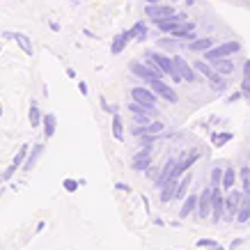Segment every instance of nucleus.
<instances>
[{
	"mask_svg": "<svg viewBox=\"0 0 250 250\" xmlns=\"http://www.w3.org/2000/svg\"><path fill=\"white\" fill-rule=\"evenodd\" d=\"M131 74H136V76H140L143 81H152V78H163V69L156 64V62L152 60V58H147L145 55V62H131L129 64Z\"/></svg>",
	"mask_w": 250,
	"mask_h": 250,
	"instance_id": "1",
	"label": "nucleus"
},
{
	"mask_svg": "<svg viewBox=\"0 0 250 250\" xmlns=\"http://www.w3.org/2000/svg\"><path fill=\"white\" fill-rule=\"evenodd\" d=\"M147 58H152L154 62H156V64H159L161 69H163V71H166L167 76L172 78L174 83H184V78H182V74H179V71H177V64H174V60L172 58H170V55H166V53H159V51H147Z\"/></svg>",
	"mask_w": 250,
	"mask_h": 250,
	"instance_id": "2",
	"label": "nucleus"
},
{
	"mask_svg": "<svg viewBox=\"0 0 250 250\" xmlns=\"http://www.w3.org/2000/svg\"><path fill=\"white\" fill-rule=\"evenodd\" d=\"M241 51V44L239 42H225V44L220 46H213L207 51V62H213V60H223V58H229V55H234Z\"/></svg>",
	"mask_w": 250,
	"mask_h": 250,
	"instance_id": "3",
	"label": "nucleus"
},
{
	"mask_svg": "<svg viewBox=\"0 0 250 250\" xmlns=\"http://www.w3.org/2000/svg\"><path fill=\"white\" fill-rule=\"evenodd\" d=\"M241 202H243V190H229L228 197H225V216H223L225 223L236 220V213L241 209Z\"/></svg>",
	"mask_w": 250,
	"mask_h": 250,
	"instance_id": "4",
	"label": "nucleus"
},
{
	"mask_svg": "<svg viewBox=\"0 0 250 250\" xmlns=\"http://www.w3.org/2000/svg\"><path fill=\"white\" fill-rule=\"evenodd\" d=\"M211 205H213V186H205L202 193H200V200H197V209L195 216L197 218H209L211 216Z\"/></svg>",
	"mask_w": 250,
	"mask_h": 250,
	"instance_id": "5",
	"label": "nucleus"
},
{
	"mask_svg": "<svg viewBox=\"0 0 250 250\" xmlns=\"http://www.w3.org/2000/svg\"><path fill=\"white\" fill-rule=\"evenodd\" d=\"M188 21V16L186 14H172V16H167V19H159V21H152L156 28H159L161 32H166V35H172L182 23Z\"/></svg>",
	"mask_w": 250,
	"mask_h": 250,
	"instance_id": "6",
	"label": "nucleus"
},
{
	"mask_svg": "<svg viewBox=\"0 0 250 250\" xmlns=\"http://www.w3.org/2000/svg\"><path fill=\"white\" fill-rule=\"evenodd\" d=\"M152 167V147H143L138 154H133L131 159V170L133 172H145Z\"/></svg>",
	"mask_w": 250,
	"mask_h": 250,
	"instance_id": "7",
	"label": "nucleus"
},
{
	"mask_svg": "<svg viewBox=\"0 0 250 250\" xmlns=\"http://www.w3.org/2000/svg\"><path fill=\"white\" fill-rule=\"evenodd\" d=\"M131 99L143 104V106H156L159 104V94L152 90V87H133L131 90Z\"/></svg>",
	"mask_w": 250,
	"mask_h": 250,
	"instance_id": "8",
	"label": "nucleus"
},
{
	"mask_svg": "<svg viewBox=\"0 0 250 250\" xmlns=\"http://www.w3.org/2000/svg\"><path fill=\"white\" fill-rule=\"evenodd\" d=\"M149 83V87H152L156 94H159L161 99H166V101H170V104H177L179 101V97H177V92L170 87V85H166L161 78H152V81H147Z\"/></svg>",
	"mask_w": 250,
	"mask_h": 250,
	"instance_id": "9",
	"label": "nucleus"
},
{
	"mask_svg": "<svg viewBox=\"0 0 250 250\" xmlns=\"http://www.w3.org/2000/svg\"><path fill=\"white\" fill-rule=\"evenodd\" d=\"M177 14L172 5H161V2H154V5H147L145 7V16L152 19V21H159V19H167V16Z\"/></svg>",
	"mask_w": 250,
	"mask_h": 250,
	"instance_id": "10",
	"label": "nucleus"
},
{
	"mask_svg": "<svg viewBox=\"0 0 250 250\" xmlns=\"http://www.w3.org/2000/svg\"><path fill=\"white\" fill-rule=\"evenodd\" d=\"M172 60H174V64H177V71L182 74L184 83H197V71L193 64H188L182 55H172Z\"/></svg>",
	"mask_w": 250,
	"mask_h": 250,
	"instance_id": "11",
	"label": "nucleus"
},
{
	"mask_svg": "<svg viewBox=\"0 0 250 250\" xmlns=\"http://www.w3.org/2000/svg\"><path fill=\"white\" fill-rule=\"evenodd\" d=\"M225 190L223 188H213V205H211V220L213 223H220L223 216H225Z\"/></svg>",
	"mask_w": 250,
	"mask_h": 250,
	"instance_id": "12",
	"label": "nucleus"
},
{
	"mask_svg": "<svg viewBox=\"0 0 250 250\" xmlns=\"http://www.w3.org/2000/svg\"><path fill=\"white\" fill-rule=\"evenodd\" d=\"M163 129H166V124L161 120L156 122H149V124H143V126H133V136H147V133H163Z\"/></svg>",
	"mask_w": 250,
	"mask_h": 250,
	"instance_id": "13",
	"label": "nucleus"
},
{
	"mask_svg": "<svg viewBox=\"0 0 250 250\" xmlns=\"http://www.w3.org/2000/svg\"><path fill=\"white\" fill-rule=\"evenodd\" d=\"M179 166V161L177 159H167L166 161V166H163V170H161V174H156V179H154V182H156V186H163V184L167 182V179H170V177H172L174 174V167Z\"/></svg>",
	"mask_w": 250,
	"mask_h": 250,
	"instance_id": "14",
	"label": "nucleus"
},
{
	"mask_svg": "<svg viewBox=\"0 0 250 250\" xmlns=\"http://www.w3.org/2000/svg\"><path fill=\"white\" fill-rule=\"evenodd\" d=\"M42 154H44V145L37 143L35 147L30 149V154H28V159H25V163H23V172H30L32 167L37 166V161L42 159Z\"/></svg>",
	"mask_w": 250,
	"mask_h": 250,
	"instance_id": "15",
	"label": "nucleus"
},
{
	"mask_svg": "<svg viewBox=\"0 0 250 250\" xmlns=\"http://www.w3.org/2000/svg\"><path fill=\"white\" fill-rule=\"evenodd\" d=\"M131 39H133V37H131V32H129V30L120 32V35H117V37L113 39V44H110V53H113V55H120L122 51H124V48L129 46Z\"/></svg>",
	"mask_w": 250,
	"mask_h": 250,
	"instance_id": "16",
	"label": "nucleus"
},
{
	"mask_svg": "<svg viewBox=\"0 0 250 250\" xmlns=\"http://www.w3.org/2000/svg\"><path fill=\"white\" fill-rule=\"evenodd\" d=\"M197 200H200V195H195V193H188V197H184V205L179 209V218H188L190 213H195Z\"/></svg>",
	"mask_w": 250,
	"mask_h": 250,
	"instance_id": "17",
	"label": "nucleus"
},
{
	"mask_svg": "<svg viewBox=\"0 0 250 250\" xmlns=\"http://www.w3.org/2000/svg\"><path fill=\"white\" fill-rule=\"evenodd\" d=\"M177 184H179V179H167L163 186H161V202H170V200H174V195H177Z\"/></svg>",
	"mask_w": 250,
	"mask_h": 250,
	"instance_id": "18",
	"label": "nucleus"
},
{
	"mask_svg": "<svg viewBox=\"0 0 250 250\" xmlns=\"http://www.w3.org/2000/svg\"><path fill=\"white\" fill-rule=\"evenodd\" d=\"M211 67L216 74H220V76H229V74H234L236 64L232 60H228V58H223V60H213Z\"/></svg>",
	"mask_w": 250,
	"mask_h": 250,
	"instance_id": "19",
	"label": "nucleus"
},
{
	"mask_svg": "<svg viewBox=\"0 0 250 250\" xmlns=\"http://www.w3.org/2000/svg\"><path fill=\"white\" fill-rule=\"evenodd\" d=\"M188 46V51H193V53H207L209 48H213V39L211 37H205V39H193Z\"/></svg>",
	"mask_w": 250,
	"mask_h": 250,
	"instance_id": "20",
	"label": "nucleus"
},
{
	"mask_svg": "<svg viewBox=\"0 0 250 250\" xmlns=\"http://www.w3.org/2000/svg\"><path fill=\"white\" fill-rule=\"evenodd\" d=\"M129 110H131V115H152V117H159L156 106H143V104H138V101H131Z\"/></svg>",
	"mask_w": 250,
	"mask_h": 250,
	"instance_id": "21",
	"label": "nucleus"
},
{
	"mask_svg": "<svg viewBox=\"0 0 250 250\" xmlns=\"http://www.w3.org/2000/svg\"><path fill=\"white\" fill-rule=\"evenodd\" d=\"M42 126H44V136L46 138H53L55 136V129H58V117L53 113L44 115V120H42Z\"/></svg>",
	"mask_w": 250,
	"mask_h": 250,
	"instance_id": "22",
	"label": "nucleus"
},
{
	"mask_svg": "<svg viewBox=\"0 0 250 250\" xmlns=\"http://www.w3.org/2000/svg\"><path fill=\"white\" fill-rule=\"evenodd\" d=\"M207 83H209V87H211L213 92H225L228 90V85H229V81H228V76L213 74L211 78H207Z\"/></svg>",
	"mask_w": 250,
	"mask_h": 250,
	"instance_id": "23",
	"label": "nucleus"
},
{
	"mask_svg": "<svg viewBox=\"0 0 250 250\" xmlns=\"http://www.w3.org/2000/svg\"><path fill=\"white\" fill-rule=\"evenodd\" d=\"M236 184V170L234 167H225V172H223V182H220V188L223 190H232Z\"/></svg>",
	"mask_w": 250,
	"mask_h": 250,
	"instance_id": "24",
	"label": "nucleus"
},
{
	"mask_svg": "<svg viewBox=\"0 0 250 250\" xmlns=\"http://www.w3.org/2000/svg\"><path fill=\"white\" fill-rule=\"evenodd\" d=\"M190 182H193V174L186 172V174L182 177V179H179V184H177V195H174V200H184V197H186Z\"/></svg>",
	"mask_w": 250,
	"mask_h": 250,
	"instance_id": "25",
	"label": "nucleus"
},
{
	"mask_svg": "<svg viewBox=\"0 0 250 250\" xmlns=\"http://www.w3.org/2000/svg\"><path fill=\"white\" fill-rule=\"evenodd\" d=\"M193 67H195V71L197 74H202L205 78H211L216 71H213V67H211V62H207V60H197V62H193Z\"/></svg>",
	"mask_w": 250,
	"mask_h": 250,
	"instance_id": "26",
	"label": "nucleus"
},
{
	"mask_svg": "<svg viewBox=\"0 0 250 250\" xmlns=\"http://www.w3.org/2000/svg\"><path fill=\"white\" fill-rule=\"evenodd\" d=\"M129 32H131V37H133V39H138V42H145V39H147V23H145V21H138Z\"/></svg>",
	"mask_w": 250,
	"mask_h": 250,
	"instance_id": "27",
	"label": "nucleus"
},
{
	"mask_svg": "<svg viewBox=\"0 0 250 250\" xmlns=\"http://www.w3.org/2000/svg\"><path fill=\"white\" fill-rule=\"evenodd\" d=\"M250 220V200L246 195H243V202H241V209H239V213H236V223H248Z\"/></svg>",
	"mask_w": 250,
	"mask_h": 250,
	"instance_id": "28",
	"label": "nucleus"
},
{
	"mask_svg": "<svg viewBox=\"0 0 250 250\" xmlns=\"http://www.w3.org/2000/svg\"><path fill=\"white\" fill-rule=\"evenodd\" d=\"M42 120H44V117H42V110H39V106L32 101L30 104V126L32 129H39V126H42Z\"/></svg>",
	"mask_w": 250,
	"mask_h": 250,
	"instance_id": "29",
	"label": "nucleus"
},
{
	"mask_svg": "<svg viewBox=\"0 0 250 250\" xmlns=\"http://www.w3.org/2000/svg\"><path fill=\"white\" fill-rule=\"evenodd\" d=\"M113 136L115 140H124V122H122L120 115H113Z\"/></svg>",
	"mask_w": 250,
	"mask_h": 250,
	"instance_id": "30",
	"label": "nucleus"
},
{
	"mask_svg": "<svg viewBox=\"0 0 250 250\" xmlns=\"http://www.w3.org/2000/svg\"><path fill=\"white\" fill-rule=\"evenodd\" d=\"M28 154H30V147H28V145H23L21 149L16 152V156L12 159V163H14L16 167H23V163H25V159H28Z\"/></svg>",
	"mask_w": 250,
	"mask_h": 250,
	"instance_id": "31",
	"label": "nucleus"
},
{
	"mask_svg": "<svg viewBox=\"0 0 250 250\" xmlns=\"http://www.w3.org/2000/svg\"><path fill=\"white\" fill-rule=\"evenodd\" d=\"M14 39H16V42H19V46H21V48H23V51H25V53H28V55H32V53H35V48H32L30 39L25 37V35H19V32H16V35H14Z\"/></svg>",
	"mask_w": 250,
	"mask_h": 250,
	"instance_id": "32",
	"label": "nucleus"
},
{
	"mask_svg": "<svg viewBox=\"0 0 250 250\" xmlns=\"http://www.w3.org/2000/svg\"><path fill=\"white\" fill-rule=\"evenodd\" d=\"M179 44H182V42H179L177 37H172V35H170V37L159 39V46H161V48H167V51H174V48H177Z\"/></svg>",
	"mask_w": 250,
	"mask_h": 250,
	"instance_id": "33",
	"label": "nucleus"
},
{
	"mask_svg": "<svg viewBox=\"0 0 250 250\" xmlns=\"http://www.w3.org/2000/svg\"><path fill=\"white\" fill-rule=\"evenodd\" d=\"M232 140V133H213L211 136V143L216 145V147H223L225 143H229Z\"/></svg>",
	"mask_w": 250,
	"mask_h": 250,
	"instance_id": "34",
	"label": "nucleus"
},
{
	"mask_svg": "<svg viewBox=\"0 0 250 250\" xmlns=\"http://www.w3.org/2000/svg\"><path fill=\"white\" fill-rule=\"evenodd\" d=\"M239 177H241V184H243V190L250 188V166H243L239 170Z\"/></svg>",
	"mask_w": 250,
	"mask_h": 250,
	"instance_id": "35",
	"label": "nucleus"
},
{
	"mask_svg": "<svg viewBox=\"0 0 250 250\" xmlns=\"http://www.w3.org/2000/svg\"><path fill=\"white\" fill-rule=\"evenodd\" d=\"M223 172H225V170H220V167H213V170H211V186H213V188H220Z\"/></svg>",
	"mask_w": 250,
	"mask_h": 250,
	"instance_id": "36",
	"label": "nucleus"
},
{
	"mask_svg": "<svg viewBox=\"0 0 250 250\" xmlns=\"http://www.w3.org/2000/svg\"><path fill=\"white\" fill-rule=\"evenodd\" d=\"M62 186H64V190H67V193H76L78 186H81V182H76V179H64V184H62Z\"/></svg>",
	"mask_w": 250,
	"mask_h": 250,
	"instance_id": "37",
	"label": "nucleus"
},
{
	"mask_svg": "<svg viewBox=\"0 0 250 250\" xmlns=\"http://www.w3.org/2000/svg\"><path fill=\"white\" fill-rule=\"evenodd\" d=\"M197 246H200V248H205V250H211V248H216V246H218V241H216V239H200V241H197Z\"/></svg>",
	"mask_w": 250,
	"mask_h": 250,
	"instance_id": "38",
	"label": "nucleus"
},
{
	"mask_svg": "<svg viewBox=\"0 0 250 250\" xmlns=\"http://www.w3.org/2000/svg\"><path fill=\"white\" fill-rule=\"evenodd\" d=\"M133 122H136V126L149 124V122H152V115H133Z\"/></svg>",
	"mask_w": 250,
	"mask_h": 250,
	"instance_id": "39",
	"label": "nucleus"
},
{
	"mask_svg": "<svg viewBox=\"0 0 250 250\" xmlns=\"http://www.w3.org/2000/svg\"><path fill=\"white\" fill-rule=\"evenodd\" d=\"M101 108H104L106 113H110V115H117V106H110V104H108L104 97H101Z\"/></svg>",
	"mask_w": 250,
	"mask_h": 250,
	"instance_id": "40",
	"label": "nucleus"
},
{
	"mask_svg": "<svg viewBox=\"0 0 250 250\" xmlns=\"http://www.w3.org/2000/svg\"><path fill=\"white\" fill-rule=\"evenodd\" d=\"M241 92L250 94V74H243V81H241Z\"/></svg>",
	"mask_w": 250,
	"mask_h": 250,
	"instance_id": "41",
	"label": "nucleus"
},
{
	"mask_svg": "<svg viewBox=\"0 0 250 250\" xmlns=\"http://www.w3.org/2000/svg\"><path fill=\"white\" fill-rule=\"evenodd\" d=\"M243 246V239H234V241L229 243V250H236V248H241Z\"/></svg>",
	"mask_w": 250,
	"mask_h": 250,
	"instance_id": "42",
	"label": "nucleus"
},
{
	"mask_svg": "<svg viewBox=\"0 0 250 250\" xmlns=\"http://www.w3.org/2000/svg\"><path fill=\"white\" fill-rule=\"evenodd\" d=\"M78 90H81V94H83V97H87V85H85L83 81H78Z\"/></svg>",
	"mask_w": 250,
	"mask_h": 250,
	"instance_id": "43",
	"label": "nucleus"
},
{
	"mask_svg": "<svg viewBox=\"0 0 250 250\" xmlns=\"http://www.w3.org/2000/svg\"><path fill=\"white\" fill-rule=\"evenodd\" d=\"M115 188H117V190H124V193H129V190H131L129 186H126V184H122V182H120V184H115Z\"/></svg>",
	"mask_w": 250,
	"mask_h": 250,
	"instance_id": "44",
	"label": "nucleus"
},
{
	"mask_svg": "<svg viewBox=\"0 0 250 250\" xmlns=\"http://www.w3.org/2000/svg\"><path fill=\"white\" fill-rule=\"evenodd\" d=\"M48 25H51V30H53V32H58V30H60V25H58V23H55V21H51V23H48Z\"/></svg>",
	"mask_w": 250,
	"mask_h": 250,
	"instance_id": "45",
	"label": "nucleus"
},
{
	"mask_svg": "<svg viewBox=\"0 0 250 250\" xmlns=\"http://www.w3.org/2000/svg\"><path fill=\"white\" fill-rule=\"evenodd\" d=\"M145 2H147V5H154V2H159V0H145Z\"/></svg>",
	"mask_w": 250,
	"mask_h": 250,
	"instance_id": "46",
	"label": "nucleus"
},
{
	"mask_svg": "<svg viewBox=\"0 0 250 250\" xmlns=\"http://www.w3.org/2000/svg\"><path fill=\"white\" fill-rule=\"evenodd\" d=\"M211 250H225V248H223V246H216V248H211Z\"/></svg>",
	"mask_w": 250,
	"mask_h": 250,
	"instance_id": "47",
	"label": "nucleus"
},
{
	"mask_svg": "<svg viewBox=\"0 0 250 250\" xmlns=\"http://www.w3.org/2000/svg\"><path fill=\"white\" fill-rule=\"evenodd\" d=\"M248 166H250V156H248Z\"/></svg>",
	"mask_w": 250,
	"mask_h": 250,
	"instance_id": "48",
	"label": "nucleus"
},
{
	"mask_svg": "<svg viewBox=\"0 0 250 250\" xmlns=\"http://www.w3.org/2000/svg\"><path fill=\"white\" fill-rule=\"evenodd\" d=\"M170 2H177V0H170Z\"/></svg>",
	"mask_w": 250,
	"mask_h": 250,
	"instance_id": "49",
	"label": "nucleus"
},
{
	"mask_svg": "<svg viewBox=\"0 0 250 250\" xmlns=\"http://www.w3.org/2000/svg\"><path fill=\"white\" fill-rule=\"evenodd\" d=\"M0 113H2V106H0Z\"/></svg>",
	"mask_w": 250,
	"mask_h": 250,
	"instance_id": "50",
	"label": "nucleus"
},
{
	"mask_svg": "<svg viewBox=\"0 0 250 250\" xmlns=\"http://www.w3.org/2000/svg\"><path fill=\"white\" fill-rule=\"evenodd\" d=\"M71 2H76V0H71Z\"/></svg>",
	"mask_w": 250,
	"mask_h": 250,
	"instance_id": "51",
	"label": "nucleus"
},
{
	"mask_svg": "<svg viewBox=\"0 0 250 250\" xmlns=\"http://www.w3.org/2000/svg\"><path fill=\"white\" fill-rule=\"evenodd\" d=\"M0 184H2V179H0Z\"/></svg>",
	"mask_w": 250,
	"mask_h": 250,
	"instance_id": "52",
	"label": "nucleus"
},
{
	"mask_svg": "<svg viewBox=\"0 0 250 250\" xmlns=\"http://www.w3.org/2000/svg\"><path fill=\"white\" fill-rule=\"evenodd\" d=\"M0 48H2V46H0Z\"/></svg>",
	"mask_w": 250,
	"mask_h": 250,
	"instance_id": "53",
	"label": "nucleus"
}]
</instances>
